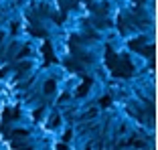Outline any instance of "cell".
<instances>
[{"label":"cell","mask_w":158,"mask_h":150,"mask_svg":"<svg viewBox=\"0 0 158 150\" xmlns=\"http://www.w3.org/2000/svg\"><path fill=\"white\" fill-rule=\"evenodd\" d=\"M53 87H55L53 83H47V85H45V89H47V91H53Z\"/></svg>","instance_id":"obj_1"}]
</instances>
